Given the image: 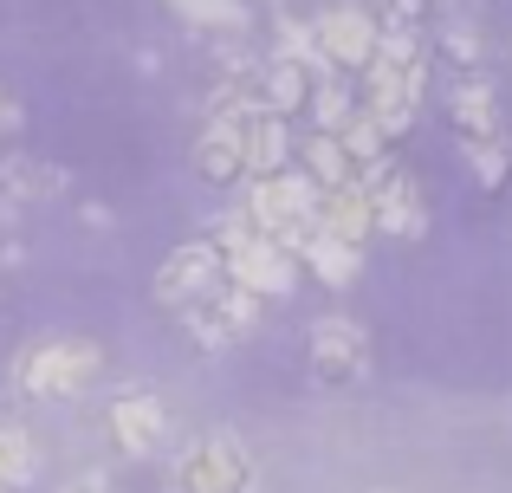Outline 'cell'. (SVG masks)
Instances as JSON below:
<instances>
[{"instance_id":"cell-24","label":"cell","mask_w":512,"mask_h":493,"mask_svg":"<svg viewBox=\"0 0 512 493\" xmlns=\"http://www.w3.org/2000/svg\"><path fill=\"white\" fill-rule=\"evenodd\" d=\"M20 124H26V111H20V98H13L7 85H0V143H13L20 137Z\"/></svg>"},{"instance_id":"cell-7","label":"cell","mask_w":512,"mask_h":493,"mask_svg":"<svg viewBox=\"0 0 512 493\" xmlns=\"http://www.w3.org/2000/svg\"><path fill=\"white\" fill-rule=\"evenodd\" d=\"M305 357H312V377L325 383V390H350V383H363L370 364H376L370 331H363L357 318H344V312H325L312 331H305Z\"/></svg>"},{"instance_id":"cell-18","label":"cell","mask_w":512,"mask_h":493,"mask_svg":"<svg viewBox=\"0 0 512 493\" xmlns=\"http://www.w3.org/2000/svg\"><path fill=\"white\" fill-rule=\"evenodd\" d=\"M33 474H39V448L26 435V422H0V493L33 487Z\"/></svg>"},{"instance_id":"cell-20","label":"cell","mask_w":512,"mask_h":493,"mask_svg":"<svg viewBox=\"0 0 512 493\" xmlns=\"http://www.w3.org/2000/svg\"><path fill=\"white\" fill-rule=\"evenodd\" d=\"M299 169L318 182V189H331V182H350V163H344V150H338V137H331V130H312V137L299 143Z\"/></svg>"},{"instance_id":"cell-1","label":"cell","mask_w":512,"mask_h":493,"mask_svg":"<svg viewBox=\"0 0 512 493\" xmlns=\"http://www.w3.org/2000/svg\"><path fill=\"white\" fill-rule=\"evenodd\" d=\"M104 377V351L91 338H33L13 357V396L39 409H59L91 396V383Z\"/></svg>"},{"instance_id":"cell-12","label":"cell","mask_w":512,"mask_h":493,"mask_svg":"<svg viewBox=\"0 0 512 493\" xmlns=\"http://www.w3.org/2000/svg\"><path fill=\"white\" fill-rule=\"evenodd\" d=\"M312 39H318V59L331 65V72H363V65H370V52H376V13L370 7H325L312 20Z\"/></svg>"},{"instance_id":"cell-16","label":"cell","mask_w":512,"mask_h":493,"mask_svg":"<svg viewBox=\"0 0 512 493\" xmlns=\"http://www.w3.org/2000/svg\"><path fill=\"white\" fill-rule=\"evenodd\" d=\"M292 253H299V266L318 279V286H331V292H350L363 279V247H344V241H331V234H318V228L305 234Z\"/></svg>"},{"instance_id":"cell-17","label":"cell","mask_w":512,"mask_h":493,"mask_svg":"<svg viewBox=\"0 0 512 493\" xmlns=\"http://www.w3.org/2000/svg\"><path fill=\"white\" fill-rule=\"evenodd\" d=\"M305 98H312V72H299V65H286V59H273L253 78V104H266V111H279V117L305 111Z\"/></svg>"},{"instance_id":"cell-3","label":"cell","mask_w":512,"mask_h":493,"mask_svg":"<svg viewBox=\"0 0 512 493\" xmlns=\"http://www.w3.org/2000/svg\"><path fill=\"white\" fill-rule=\"evenodd\" d=\"M240 221L253 234L279 247H299L305 234L318 228V182L305 169H279V176H247V202H240Z\"/></svg>"},{"instance_id":"cell-13","label":"cell","mask_w":512,"mask_h":493,"mask_svg":"<svg viewBox=\"0 0 512 493\" xmlns=\"http://www.w3.org/2000/svg\"><path fill=\"white\" fill-rule=\"evenodd\" d=\"M214 279H221V247H214V241H182L163 266H156V286L150 292H156L163 312H182V305H195Z\"/></svg>"},{"instance_id":"cell-19","label":"cell","mask_w":512,"mask_h":493,"mask_svg":"<svg viewBox=\"0 0 512 493\" xmlns=\"http://www.w3.org/2000/svg\"><path fill=\"white\" fill-rule=\"evenodd\" d=\"M195 33H247V0H169Z\"/></svg>"},{"instance_id":"cell-22","label":"cell","mask_w":512,"mask_h":493,"mask_svg":"<svg viewBox=\"0 0 512 493\" xmlns=\"http://www.w3.org/2000/svg\"><path fill=\"white\" fill-rule=\"evenodd\" d=\"M441 59H448V65H461V72L467 78H474L480 72V59H487V39H480V26H448V33H441Z\"/></svg>"},{"instance_id":"cell-4","label":"cell","mask_w":512,"mask_h":493,"mask_svg":"<svg viewBox=\"0 0 512 493\" xmlns=\"http://www.w3.org/2000/svg\"><path fill=\"white\" fill-rule=\"evenodd\" d=\"M214 247H221V279H234L240 292H253L260 305L292 299V286H299V266H292V253L279 247V241H266V234H253L240 215L221 221Z\"/></svg>"},{"instance_id":"cell-27","label":"cell","mask_w":512,"mask_h":493,"mask_svg":"<svg viewBox=\"0 0 512 493\" xmlns=\"http://www.w3.org/2000/svg\"><path fill=\"white\" fill-rule=\"evenodd\" d=\"M273 7H279V0H273Z\"/></svg>"},{"instance_id":"cell-10","label":"cell","mask_w":512,"mask_h":493,"mask_svg":"<svg viewBox=\"0 0 512 493\" xmlns=\"http://www.w3.org/2000/svg\"><path fill=\"white\" fill-rule=\"evenodd\" d=\"M370 221H376V234H389V241H422V228H428V202H422V182L409 176V169H376L370 182Z\"/></svg>"},{"instance_id":"cell-14","label":"cell","mask_w":512,"mask_h":493,"mask_svg":"<svg viewBox=\"0 0 512 493\" xmlns=\"http://www.w3.org/2000/svg\"><path fill=\"white\" fill-rule=\"evenodd\" d=\"M318 234H331V241H344V247L370 241L376 234L370 189H363V182H331V189H318Z\"/></svg>"},{"instance_id":"cell-26","label":"cell","mask_w":512,"mask_h":493,"mask_svg":"<svg viewBox=\"0 0 512 493\" xmlns=\"http://www.w3.org/2000/svg\"><path fill=\"white\" fill-rule=\"evenodd\" d=\"M0 312H7V299H0Z\"/></svg>"},{"instance_id":"cell-9","label":"cell","mask_w":512,"mask_h":493,"mask_svg":"<svg viewBox=\"0 0 512 493\" xmlns=\"http://www.w3.org/2000/svg\"><path fill=\"white\" fill-rule=\"evenodd\" d=\"M65 189H72V176H65L59 163H39V156H26V150H7L0 156V228L13 234V221H20L26 208L65 202Z\"/></svg>"},{"instance_id":"cell-15","label":"cell","mask_w":512,"mask_h":493,"mask_svg":"<svg viewBox=\"0 0 512 493\" xmlns=\"http://www.w3.org/2000/svg\"><path fill=\"white\" fill-rule=\"evenodd\" d=\"M188 163H195V176L208 182V189H234L240 182V137H234V111L227 117H208L195 137V150H188Z\"/></svg>"},{"instance_id":"cell-23","label":"cell","mask_w":512,"mask_h":493,"mask_svg":"<svg viewBox=\"0 0 512 493\" xmlns=\"http://www.w3.org/2000/svg\"><path fill=\"white\" fill-rule=\"evenodd\" d=\"M376 13H383V26H402V33H422V13H428V0H376Z\"/></svg>"},{"instance_id":"cell-8","label":"cell","mask_w":512,"mask_h":493,"mask_svg":"<svg viewBox=\"0 0 512 493\" xmlns=\"http://www.w3.org/2000/svg\"><path fill=\"white\" fill-rule=\"evenodd\" d=\"M104 429H111L117 455L156 461V455L169 448V396L150 390V383H130V390L111 396V409H104Z\"/></svg>"},{"instance_id":"cell-6","label":"cell","mask_w":512,"mask_h":493,"mask_svg":"<svg viewBox=\"0 0 512 493\" xmlns=\"http://www.w3.org/2000/svg\"><path fill=\"white\" fill-rule=\"evenodd\" d=\"M260 312L266 305L253 299V292H240L234 279H214V286L201 292L195 305H182L175 318H182V331L201 344V351L221 357V351H234V344H247L253 331H260Z\"/></svg>"},{"instance_id":"cell-21","label":"cell","mask_w":512,"mask_h":493,"mask_svg":"<svg viewBox=\"0 0 512 493\" xmlns=\"http://www.w3.org/2000/svg\"><path fill=\"white\" fill-rule=\"evenodd\" d=\"M305 111H312V124H318V130H331V137H338L344 117L357 111V104H350V91L338 85V78H312V98H305Z\"/></svg>"},{"instance_id":"cell-25","label":"cell","mask_w":512,"mask_h":493,"mask_svg":"<svg viewBox=\"0 0 512 493\" xmlns=\"http://www.w3.org/2000/svg\"><path fill=\"white\" fill-rule=\"evenodd\" d=\"M59 493H117V481H111V474H78V481L59 487Z\"/></svg>"},{"instance_id":"cell-5","label":"cell","mask_w":512,"mask_h":493,"mask_svg":"<svg viewBox=\"0 0 512 493\" xmlns=\"http://www.w3.org/2000/svg\"><path fill=\"white\" fill-rule=\"evenodd\" d=\"M175 493H260V461L234 429H208L175 455Z\"/></svg>"},{"instance_id":"cell-2","label":"cell","mask_w":512,"mask_h":493,"mask_svg":"<svg viewBox=\"0 0 512 493\" xmlns=\"http://www.w3.org/2000/svg\"><path fill=\"white\" fill-rule=\"evenodd\" d=\"M448 117H454V137H461V156L487 189H500L512 176V137H506V111H500V91L487 78H454L448 91Z\"/></svg>"},{"instance_id":"cell-11","label":"cell","mask_w":512,"mask_h":493,"mask_svg":"<svg viewBox=\"0 0 512 493\" xmlns=\"http://www.w3.org/2000/svg\"><path fill=\"white\" fill-rule=\"evenodd\" d=\"M234 137H240V182L247 176H279L292 169V124L266 104H240L234 111Z\"/></svg>"}]
</instances>
